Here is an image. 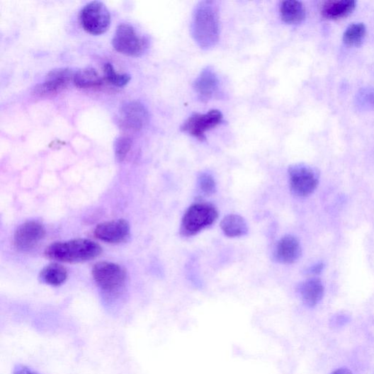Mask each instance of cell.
Listing matches in <instances>:
<instances>
[{
    "label": "cell",
    "mask_w": 374,
    "mask_h": 374,
    "mask_svg": "<svg viewBox=\"0 0 374 374\" xmlns=\"http://www.w3.org/2000/svg\"><path fill=\"white\" fill-rule=\"evenodd\" d=\"M218 218L217 208L212 204L196 203L186 210L181 225V232L185 237H193L214 224Z\"/></svg>",
    "instance_id": "obj_3"
},
{
    "label": "cell",
    "mask_w": 374,
    "mask_h": 374,
    "mask_svg": "<svg viewBox=\"0 0 374 374\" xmlns=\"http://www.w3.org/2000/svg\"><path fill=\"white\" fill-rule=\"evenodd\" d=\"M132 140L128 137H120L115 140V154L116 159L123 162L126 158L132 147Z\"/></svg>",
    "instance_id": "obj_23"
},
{
    "label": "cell",
    "mask_w": 374,
    "mask_h": 374,
    "mask_svg": "<svg viewBox=\"0 0 374 374\" xmlns=\"http://www.w3.org/2000/svg\"><path fill=\"white\" fill-rule=\"evenodd\" d=\"M104 72L107 81L116 86H124L131 80V77L128 74L116 73L110 63H106L104 65Z\"/></svg>",
    "instance_id": "obj_22"
},
{
    "label": "cell",
    "mask_w": 374,
    "mask_h": 374,
    "mask_svg": "<svg viewBox=\"0 0 374 374\" xmlns=\"http://www.w3.org/2000/svg\"><path fill=\"white\" fill-rule=\"evenodd\" d=\"M322 268H323L322 264L317 265L314 268H312V273H319L322 270Z\"/></svg>",
    "instance_id": "obj_28"
},
{
    "label": "cell",
    "mask_w": 374,
    "mask_h": 374,
    "mask_svg": "<svg viewBox=\"0 0 374 374\" xmlns=\"http://www.w3.org/2000/svg\"><path fill=\"white\" fill-rule=\"evenodd\" d=\"M223 115L218 110H212L206 113H194L181 125V130L200 140L205 138V132L220 125Z\"/></svg>",
    "instance_id": "obj_8"
},
{
    "label": "cell",
    "mask_w": 374,
    "mask_h": 374,
    "mask_svg": "<svg viewBox=\"0 0 374 374\" xmlns=\"http://www.w3.org/2000/svg\"><path fill=\"white\" fill-rule=\"evenodd\" d=\"M130 235V225L125 220H113L98 225L95 230L96 237L109 244L125 242Z\"/></svg>",
    "instance_id": "obj_11"
},
{
    "label": "cell",
    "mask_w": 374,
    "mask_h": 374,
    "mask_svg": "<svg viewBox=\"0 0 374 374\" xmlns=\"http://www.w3.org/2000/svg\"><path fill=\"white\" fill-rule=\"evenodd\" d=\"M45 235L44 226L35 221H29L20 225L14 234V244L21 250L35 247Z\"/></svg>",
    "instance_id": "obj_9"
},
{
    "label": "cell",
    "mask_w": 374,
    "mask_h": 374,
    "mask_svg": "<svg viewBox=\"0 0 374 374\" xmlns=\"http://www.w3.org/2000/svg\"><path fill=\"white\" fill-rule=\"evenodd\" d=\"M299 293L304 304L309 307H314L324 295V286L318 278H310L299 287Z\"/></svg>",
    "instance_id": "obj_15"
},
{
    "label": "cell",
    "mask_w": 374,
    "mask_h": 374,
    "mask_svg": "<svg viewBox=\"0 0 374 374\" xmlns=\"http://www.w3.org/2000/svg\"><path fill=\"white\" fill-rule=\"evenodd\" d=\"M198 186L206 196H212L217 191V184L213 176L207 173L201 174L198 177Z\"/></svg>",
    "instance_id": "obj_24"
},
{
    "label": "cell",
    "mask_w": 374,
    "mask_h": 374,
    "mask_svg": "<svg viewBox=\"0 0 374 374\" xmlns=\"http://www.w3.org/2000/svg\"><path fill=\"white\" fill-rule=\"evenodd\" d=\"M220 86L218 76L212 69L207 67L196 79L193 87L201 100L212 98L217 91Z\"/></svg>",
    "instance_id": "obj_14"
},
{
    "label": "cell",
    "mask_w": 374,
    "mask_h": 374,
    "mask_svg": "<svg viewBox=\"0 0 374 374\" xmlns=\"http://www.w3.org/2000/svg\"><path fill=\"white\" fill-rule=\"evenodd\" d=\"M13 374H38L36 372L32 370L26 366H17Z\"/></svg>",
    "instance_id": "obj_26"
},
{
    "label": "cell",
    "mask_w": 374,
    "mask_h": 374,
    "mask_svg": "<svg viewBox=\"0 0 374 374\" xmlns=\"http://www.w3.org/2000/svg\"><path fill=\"white\" fill-rule=\"evenodd\" d=\"M67 276V269L57 264L47 266L40 272V278L42 282L55 287L64 284Z\"/></svg>",
    "instance_id": "obj_19"
},
{
    "label": "cell",
    "mask_w": 374,
    "mask_h": 374,
    "mask_svg": "<svg viewBox=\"0 0 374 374\" xmlns=\"http://www.w3.org/2000/svg\"><path fill=\"white\" fill-rule=\"evenodd\" d=\"M356 2L353 0H337V1L325 2L322 8L324 17L336 20L348 16L356 8Z\"/></svg>",
    "instance_id": "obj_16"
},
{
    "label": "cell",
    "mask_w": 374,
    "mask_h": 374,
    "mask_svg": "<svg viewBox=\"0 0 374 374\" xmlns=\"http://www.w3.org/2000/svg\"><path fill=\"white\" fill-rule=\"evenodd\" d=\"M366 33V28L362 23H354L351 25L344 32L343 36L344 42L351 47L359 46Z\"/></svg>",
    "instance_id": "obj_21"
},
{
    "label": "cell",
    "mask_w": 374,
    "mask_h": 374,
    "mask_svg": "<svg viewBox=\"0 0 374 374\" xmlns=\"http://www.w3.org/2000/svg\"><path fill=\"white\" fill-rule=\"evenodd\" d=\"M112 44L115 51L132 57L145 53L149 47V40L140 36L130 23H122L116 28Z\"/></svg>",
    "instance_id": "obj_4"
},
{
    "label": "cell",
    "mask_w": 374,
    "mask_h": 374,
    "mask_svg": "<svg viewBox=\"0 0 374 374\" xmlns=\"http://www.w3.org/2000/svg\"><path fill=\"white\" fill-rule=\"evenodd\" d=\"M92 276L98 285L108 293H115L125 284L126 271L119 265L100 262L94 266Z\"/></svg>",
    "instance_id": "obj_7"
},
{
    "label": "cell",
    "mask_w": 374,
    "mask_h": 374,
    "mask_svg": "<svg viewBox=\"0 0 374 374\" xmlns=\"http://www.w3.org/2000/svg\"><path fill=\"white\" fill-rule=\"evenodd\" d=\"M80 21L85 31L94 35H99L108 30L110 14L102 2L93 1L86 4L81 10Z\"/></svg>",
    "instance_id": "obj_5"
},
{
    "label": "cell",
    "mask_w": 374,
    "mask_h": 374,
    "mask_svg": "<svg viewBox=\"0 0 374 374\" xmlns=\"http://www.w3.org/2000/svg\"><path fill=\"white\" fill-rule=\"evenodd\" d=\"M74 74L72 69L60 68L52 70L46 76L45 81L38 85L34 90L36 96L52 95L65 89L74 80Z\"/></svg>",
    "instance_id": "obj_10"
},
{
    "label": "cell",
    "mask_w": 374,
    "mask_h": 374,
    "mask_svg": "<svg viewBox=\"0 0 374 374\" xmlns=\"http://www.w3.org/2000/svg\"><path fill=\"white\" fill-rule=\"evenodd\" d=\"M74 81L75 85L81 89L99 87L103 83L96 69L91 67L79 70L74 74Z\"/></svg>",
    "instance_id": "obj_20"
},
{
    "label": "cell",
    "mask_w": 374,
    "mask_h": 374,
    "mask_svg": "<svg viewBox=\"0 0 374 374\" xmlns=\"http://www.w3.org/2000/svg\"><path fill=\"white\" fill-rule=\"evenodd\" d=\"M332 374H354L352 371L347 368H339L335 370Z\"/></svg>",
    "instance_id": "obj_27"
},
{
    "label": "cell",
    "mask_w": 374,
    "mask_h": 374,
    "mask_svg": "<svg viewBox=\"0 0 374 374\" xmlns=\"http://www.w3.org/2000/svg\"><path fill=\"white\" fill-rule=\"evenodd\" d=\"M289 176L290 190L298 197L312 195L319 184L318 172L305 164H296L290 166Z\"/></svg>",
    "instance_id": "obj_6"
},
{
    "label": "cell",
    "mask_w": 374,
    "mask_h": 374,
    "mask_svg": "<svg viewBox=\"0 0 374 374\" xmlns=\"http://www.w3.org/2000/svg\"><path fill=\"white\" fill-rule=\"evenodd\" d=\"M358 101L361 106L370 107L374 106V89H367L362 91L359 95Z\"/></svg>",
    "instance_id": "obj_25"
},
{
    "label": "cell",
    "mask_w": 374,
    "mask_h": 374,
    "mask_svg": "<svg viewBox=\"0 0 374 374\" xmlns=\"http://www.w3.org/2000/svg\"><path fill=\"white\" fill-rule=\"evenodd\" d=\"M220 227L225 235L230 238L244 237L249 231L246 220L238 215H229L225 217Z\"/></svg>",
    "instance_id": "obj_18"
},
{
    "label": "cell",
    "mask_w": 374,
    "mask_h": 374,
    "mask_svg": "<svg viewBox=\"0 0 374 374\" xmlns=\"http://www.w3.org/2000/svg\"><path fill=\"white\" fill-rule=\"evenodd\" d=\"M102 252L100 245L88 239L56 242L45 250L50 259L69 264L81 263L96 259Z\"/></svg>",
    "instance_id": "obj_2"
},
{
    "label": "cell",
    "mask_w": 374,
    "mask_h": 374,
    "mask_svg": "<svg viewBox=\"0 0 374 374\" xmlns=\"http://www.w3.org/2000/svg\"><path fill=\"white\" fill-rule=\"evenodd\" d=\"M301 256L299 241L293 236H286L280 239L274 251L275 260L283 264L295 263Z\"/></svg>",
    "instance_id": "obj_13"
},
{
    "label": "cell",
    "mask_w": 374,
    "mask_h": 374,
    "mask_svg": "<svg viewBox=\"0 0 374 374\" xmlns=\"http://www.w3.org/2000/svg\"><path fill=\"white\" fill-rule=\"evenodd\" d=\"M280 14L285 23L298 25L305 19L306 10L301 2L287 0L280 4Z\"/></svg>",
    "instance_id": "obj_17"
},
{
    "label": "cell",
    "mask_w": 374,
    "mask_h": 374,
    "mask_svg": "<svg viewBox=\"0 0 374 374\" xmlns=\"http://www.w3.org/2000/svg\"><path fill=\"white\" fill-rule=\"evenodd\" d=\"M191 32L197 44L203 50L212 48L220 34L218 12L212 2H201L195 8Z\"/></svg>",
    "instance_id": "obj_1"
},
{
    "label": "cell",
    "mask_w": 374,
    "mask_h": 374,
    "mask_svg": "<svg viewBox=\"0 0 374 374\" xmlns=\"http://www.w3.org/2000/svg\"><path fill=\"white\" fill-rule=\"evenodd\" d=\"M123 125L132 130H140L147 123L149 115L145 107L138 102L125 104L121 110Z\"/></svg>",
    "instance_id": "obj_12"
}]
</instances>
